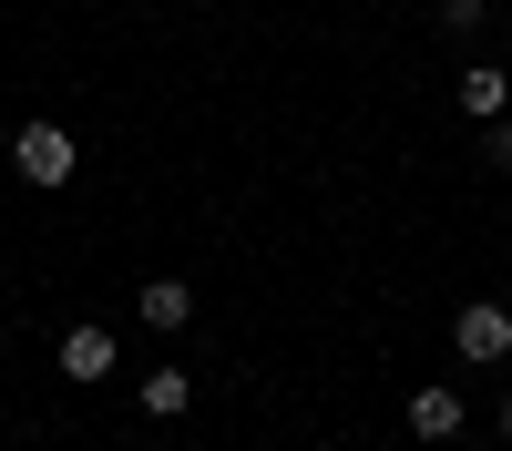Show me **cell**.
I'll use <instances>...</instances> for the list:
<instances>
[{
    "label": "cell",
    "mask_w": 512,
    "mask_h": 451,
    "mask_svg": "<svg viewBox=\"0 0 512 451\" xmlns=\"http://www.w3.org/2000/svg\"><path fill=\"white\" fill-rule=\"evenodd\" d=\"M11 164H21L31 185H72V134H62V123H21V134H11Z\"/></svg>",
    "instance_id": "1"
},
{
    "label": "cell",
    "mask_w": 512,
    "mask_h": 451,
    "mask_svg": "<svg viewBox=\"0 0 512 451\" xmlns=\"http://www.w3.org/2000/svg\"><path fill=\"white\" fill-rule=\"evenodd\" d=\"M451 349H461V359H512V308L472 298V308L451 318Z\"/></svg>",
    "instance_id": "2"
},
{
    "label": "cell",
    "mask_w": 512,
    "mask_h": 451,
    "mask_svg": "<svg viewBox=\"0 0 512 451\" xmlns=\"http://www.w3.org/2000/svg\"><path fill=\"white\" fill-rule=\"evenodd\" d=\"M113 369V339L103 328H62V380H103Z\"/></svg>",
    "instance_id": "3"
},
{
    "label": "cell",
    "mask_w": 512,
    "mask_h": 451,
    "mask_svg": "<svg viewBox=\"0 0 512 451\" xmlns=\"http://www.w3.org/2000/svg\"><path fill=\"white\" fill-rule=\"evenodd\" d=\"M410 431L420 441H451L461 431V390H410Z\"/></svg>",
    "instance_id": "4"
},
{
    "label": "cell",
    "mask_w": 512,
    "mask_h": 451,
    "mask_svg": "<svg viewBox=\"0 0 512 451\" xmlns=\"http://www.w3.org/2000/svg\"><path fill=\"white\" fill-rule=\"evenodd\" d=\"M185 318H195V287L185 277H154L144 287V328H185Z\"/></svg>",
    "instance_id": "5"
},
{
    "label": "cell",
    "mask_w": 512,
    "mask_h": 451,
    "mask_svg": "<svg viewBox=\"0 0 512 451\" xmlns=\"http://www.w3.org/2000/svg\"><path fill=\"white\" fill-rule=\"evenodd\" d=\"M461 113H472V123H502V113H512V82H502V72H461Z\"/></svg>",
    "instance_id": "6"
},
{
    "label": "cell",
    "mask_w": 512,
    "mask_h": 451,
    "mask_svg": "<svg viewBox=\"0 0 512 451\" xmlns=\"http://www.w3.org/2000/svg\"><path fill=\"white\" fill-rule=\"evenodd\" d=\"M144 410H154V421H175V410H185V369H154V380H144Z\"/></svg>",
    "instance_id": "7"
},
{
    "label": "cell",
    "mask_w": 512,
    "mask_h": 451,
    "mask_svg": "<svg viewBox=\"0 0 512 451\" xmlns=\"http://www.w3.org/2000/svg\"><path fill=\"white\" fill-rule=\"evenodd\" d=\"M492 164H502V175H512V113L492 123Z\"/></svg>",
    "instance_id": "8"
},
{
    "label": "cell",
    "mask_w": 512,
    "mask_h": 451,
    "mask_svg": "<svg viewBox=\"0 0 512 451\" xmlns=\"http://www.w3.org/2000/svg\"><path fill=\"white\" fill-rule=\"evenodd\" d=\"M502 431H512V400H502Z\"/></svg>",
    "instance_id": "9"
}]
</instances>
